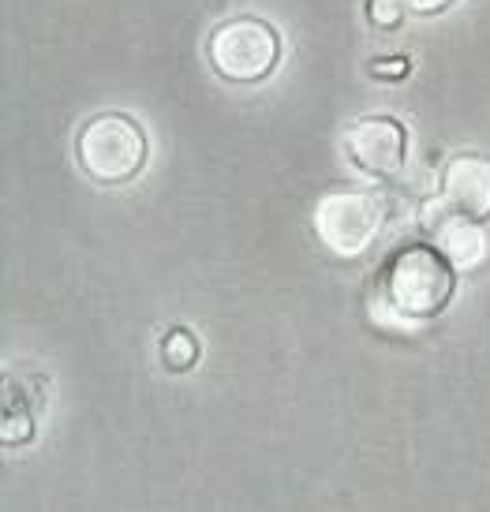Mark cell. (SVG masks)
I'll return each mask as SVG.
<instances>
[{
	"instance_id": "8",
	"label": "cell",
	"mask_w": 490,
	"mask_h": 512,
	"mask_svg": "<svg viewBox=\"0 0 490 512\" xmlns=\"http://www.w3.org/2000/svg\"><path fill=\"white\" fill-rule=\"evenodd\" d=\"M202 348H199V337L184 326H173L165 337H161V363L173 370V374H184L199 363Z\"/></svg>"
},
{
	"instance_id": "6",
	"label": "cell",
	"mask_w": 490,
	"mask_h": 512,
	"mask_svg": "<svg viewBox=\"0 0 490 512\" xmlns=\"http://www.w3.org/2000/svg\"><path fill=\"white\" fill-rule=\"evenodd\" d=\"M438 202L449 214L490 221V157L487 154H453L442 169Z\"/></svg>"
},
{
	"instance_id": "7",
	"label": "cell",
	"mask_w": 490,
	"mask_h": 512,
	"mask_svg": "<svg viewBox=\"0 0 490 512\" xmlns=\"http://www.w3.org/2000/svg\"><path fill=\"white\" fill-rule=\"evenodd\" d=\"M423 225L431 232L434 247H438L457 270H476V266L487 262L490 240H487V232H483V221L449 214L442 202H434V206L423 210Z\"/></svg>"
},
{
	"instance_id": "5",
	"label": "cell",
	"mask_w": 490,
	"mask_h": 512,
	"mask_svg": "<svg viewBox=\"0 0 490 512\" xmlns=\"http://www.w3.org/2000/svg\"><path fill=\"white\" fill-rule=\"evenodd\" d=\"M345 154L367 176L393 180L408 161V131L397 116H360L345 131Z\"/></svg>"
},
{
	"instance_id": "11",
	"label": "cell",
	"mask_w": 490,
	"mask_h": 512,
	"mask_svg": "<svg viewBox=\"0 0 490 512\" xmlns=\"http://www.w3.org/2000/svg\"><path fill=\"white\" fill-rule=\"evenodd\" d=\"M457 0H408V8L419 15H442L446 8H453Z\"/></svg>"
},
{
	"instance_id": "2",
	"label": "cell",
	"mask_w": 490,
	"mask_h": 512,
	"mask_svg": "<svg viewBox=\"0 0 490 512\" xmlns=\"http://www.w3.org/2000/svg\"><path fill=\"white\" fill-rule=\"evenodd\" d=\"M146 157H150L146 131L128 113H98L83 124L79 139H75L79 169L87 172L94 184L105 187L131 184L146 169Z\"/></svg>"
},
{
	"instance_id": "4",
	"label": "cell",
	"mask_w": 490,
	"mask_h": 512,
	"mask_svg": "<svg viewBox=\"0 0 490 512\" xmlns=\"http://www.w3.org/2000/svg\"><path fill=\"white\" fill-rule=\"evenodd\" d=\"M386 225V202L363 187H337L315 206V232L337 258H360L375 247Z\"/></svg>"
},
{
	"instance_id": "1",
	"label": "cell",
	"mask_w": 490,
	"mask_h": 512,
	"mask_svg": "<svg viewBox=\"0 0 490 512\" xmlns=\"http://www.w3.org/2000/svg\"><path fill=\"white\" fill-rule=\"evenodd\" d=\"M457 296V266L434 243H412L390 258L378 285V303L404 322H434Z\"/></svg>"
},
{
	"instance_id": "3",
	"label": "cell",
	"mask_w": 490,
	"mask_h": 512,
	"mask_svg": "<svg viewBox=\"0 0 490 512\" xmlns=\"http://www.w3.org/2000/svg\"><path fill=\"white\" fill-rule=\"evenodd\" d=\"M206 60L225 83L255 86L277 72L281 34L266 19L236 15V19H225L221 27H214L210 42H206Z\"/></svg>"
},
{
	"instance_id": "10",
	"label": "cell",
	"mask_w": 490,
	"mask_h": 512,
	"mask_svg": "<svg viewBox=\"0 0 490 512\" xmlns=\"http://www.w3.org/2000/svg\"><path fill=\"white\" fill-rule=\"evenodd\" d=\"M367 72L375 75V79H404V75L412 72V64L408 57H393V60H371V68Z\"/></svg>"
},
{
	"instance_id": "9",
	"label": "cell",
	"mask_w": 490,
	"mask_h": 512,
	"mask_svg": "<svg viewBox=\"0 0 490 512\" xmlns=\"http://www.w3.org/2000/svg\"><path fill=\"white\" fill-rule=\"evenodd\" d=\"M367 19L378 30H397L401 27V4L397 0H367Z\"/></svg>"
}]
</instances>
